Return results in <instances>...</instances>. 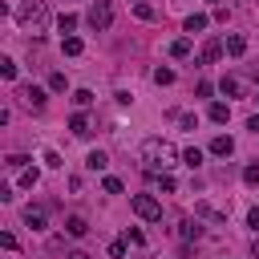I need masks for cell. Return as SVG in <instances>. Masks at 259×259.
Returning <instances> with one entry per match:
<instances>
[{
    "mask_svg": "<svg viewBox=\"0 0 259 259\" xmlns=\"http://www.w3.org/2000/svg\"><path fill=\"white\" fill-rule=\"evenodd\" d=\"M227 117H231V105H223V101H214V105H210V121H219V125H223Z\"/></svg>",
    "mask_w": 259,
    "mask_h": 259,
    "instance_id": "cell-15",
    "label": "cell"
},
{
    "mask_svg": "<svg viewBox=\"0 0 259 259\" xmlns=\"http://www.w3.org/2000/svg\"><path fill=\"white\" fill-rule=\"evenodd\" d=\"M109 255H113V259H121V255H125V239H117V243H109Z\"/></svg>",
    "mask_w": 259,
    "mask_h": 259,
    "instance_id": "cell-30",
    "label": "cell"
},
{
    "mask_svg": "<svg viewBox=\"0 0 259 259\" xmlns=\"http://www.w3.org/2000/svg\"><path fill=\"white\" fill-rule=\"evenodd\" d=\"M57 28H61V32L69 36V32L77 28V16H73V12H61V20H57Z\"/></svg>",
    "mask_w": 259,
    "mask_h": 259,
    "instance_id": "cell-17",
    "label": "cell"
},
{
    "mask_svg": "<svg viewBox=\"0 0 259 259\" xmlns=\"http://www.w3.org/2000/svg\"><path fill=\"white\" fill-rule=\"evenodd\" d=\"M73 105H77V109L93 105V93H89V89H73Z\"/></svg>",
    "mask_w": 259,
    "mask_h": 259,
    "instance_id": "cell-20",
    "label": "cell"
},
{
    "mask_svg": "<svg viewBox=\"0 0 259 259\" xmlns=\"http://www.w3.org/2000/svg\"><path fill=\"white\" fill-rule=\"evenodd\" d=\"M223 49H227V45H223L219 36H210V40L202 45V53H198V61H202V65H210V61H219V57H223Z\"/></svg>",
    "mask_w": 259,
    "mask_h": 259,
    "instance_id": "cell-6",
    "label": "cell"
},
{
    "mask_svg": "<svg viewBox=\"0 0 259 259\" xmlns=\"http://www.w3.org/2000/svg\"><path fill=\"white\" fill-rule=\"evenodd\" d=\"M210 154H214V158H231V154H235V142H231L227 134H219V138L210 142Z\"/></svg>",
    "mask_w": 259,
    "mask_h": 259,
    "instance_id": "cell-8",
    "label": "cell"
},
{
    "mask_svg": "<svg viewBox=\"0 0 259 259\" xmlns=\"http://www.w3.org/2000/svg\"><path fill=\"white\" fill-rule=\"evenodd\" d=\"M85 166H89V170H105V166H109V158H105V150H93V154L85 158Z\"/></svg>",
    "mask_w": 259,
    "mask_h": 259,
    "instance_id": "cell-12",
    "label": "cell"
},
{
    "mask_svg": "<svg viewBox=\"0 0 259 259\" xmlns=\"http://www.w3.org/2000/svg\"><path fill=\"white\" fill-rule=\"evenodd\" d=\"M24 223H28L32 231H45V210H32V206H28V210H24Z\"/></svg>",
    "mask_w": 259,
    "mask_h": 259,
    "instance_id": "cell-13",
    "label": "cell"
},
{
    "mask_svg": "<svg viewBox=\"0 0 259 259\" xmlns=\"http://www.w3.org/2000/svg\"><path fill=\"white\" fill-rule=\"evenodd\" d=\"M170 57H190V40H186V36H178V40L170 45Z\"/></svg>",
    "mask_w": 259,
    "mask_h": 259,
    "instance_id": "cell-19",
    "label": "cell"
},
{
    "mask_svg": "<svg viewBox=\"0 0 259 259\" xmlns=\"http://www.w3.org/2000/svg\"><path fill=\"white\" fill-rule=\"evenodd\" d=\"M85 24H89L93 32H105V28L113 24V4H109V0H93L89 12H85Z\"/></svg>",
    "mask_w": 259,
    "mask_h": 259,
    "instance_id": "cell-3",
    "label": "cell"
},
{
    "mask_svg": "<svg viewBox=\"0 0 259 259\" xmlns=\"http://www.w3.org/2000/svg\"><path fill=\"white\" fill-rule=\"evenodd\" d=\"M154 178H158V186H162V190H174V178H170V174H154Z\"/></svg>",
    "mask_w": 259,
    "mask_h": 259,
    "instance_id": "cell-31",
    "label": "cell"
},
{
    "mask_svg": "<svg viewBox=\"0 0 259 259\" xmlns=\"http://www.w3.org/2000/svg\"><path fill=\"white\" fill-rule=\"evenodd\" d=\"M125 243H134V247H142V243H146V235H142L138 227H130V231H125Z\"/></svg>",
    "mask_w": 259,
    "mask_h": 259,
    "instance_id": "cell-26",
    "label": "cell"
},
{
    "mask_svg": "<svg viewBox=\"0 0 259 259\" xmlns=\"http://www.w3.org/2000/svg\"><path fill=\"white\" fill-rule=\"evenodd\" d=\"M0 73H4V81H16V61L4 57V61H0Z\"/></svg>",
    "mask_w": 259,
    "mask_h": 259,
    "instance_id": "cell-21",
    "label": "cell"
},
{
    "mask_svg": "<svg viewBox=\"0 0 259 259\" xmlns=\"http://www.w3.org/2000/svg\"><path fill=\"white\" fill-rule=\"evenodd\" d=\"M178 235H182V239H198V223H190V219H186V223L178 227Z\"/></svg>",
    "mask_w": 259,
    "mask_h": 259,
    "instance_id": "cell-23",
    "label": "cell"
},
{
    "mask_svg": "<svg viewBox=\"0 0 259 259\" xmlns=\"http://www.w3.org/2000/svg\"><path fill=\"white\" fill-rule=\"evenodd\" d=\"M101 186H105V194H121V182H117V178H105Z\"/></svg>",
    "mask_w": 259,
    "mask_h": 259,
    "instance_id": "cell-29",
    "label": "cell"
},
{
    "mask_svg": "<svg viewBox=\"0 0 259 259\" xmlns=\"http://www.w3.org/2000/svg\"><path fill=\"white\" fill-rule=\"evenodd\" d=\"M182 162H186L190 170H198V166H202V150H194V146H190V150H182Z\"/></svg>",
    "mask_w": 259,
    "mask_h": 259,
    "instance_id": "cell-16",
    "label": "cell"
},
{
    "mask_svg": "<svg viewBox=\"0 0 259 259\" xmlns=\"http://www.w3.org/2000/svg\"><path fill=\"white\" fill-rule=\"evenodd\" d=\"M255 101H259V93H255Z\"/></svg>",
    "mask_w": 259,
    "mask_h": 259,
    "instance_id": "cell-37",
    "label": "cell"
},
{
    "mask_svg": "<svg viewBox=\"0 0 259 259\" xmlns=\"http://www.w3.org/2000/svg\"><path fill=\"white\" fill-rule=\"evenodd\" d=\"M36 178H40L36 170H24V174H20V186H36Z\"/></svg>",
    "mask_w": 259,
    "mask_h": 259,
    "instance_id": "cell-28",
    "label": "cell"
},
{
    "mask_svg": "<svg viewBox=\"0 0 259 259\" xmlns=\"http://www.w3.org/2000/svg\"><path fill=\"white\" fill-rule=\"evenodd\" d=\"M69 130H73L77 138H89V117H85V113H73V117H69Z\"/></svg>",
    "mask_w": 259,
    "mask_h": 259,
    "instance_id": "cell-10",
    "label": "cell"
},
{
    "mask_svg": "<svg viewBox=\"0 0 259 259\" xmlns=\"http://www.w3.org/2000/svg\"><path fill=\"white\" fill-rule=\"evenodd\" d=\"M210 4H219V0H210Z\"/></svg>",
    "mask_w": 259,
    "mask_h": 259,
    "instance_id": "cell-36",
    "label": "cell"
},
{
    "mask_svg": "<svg viewBox=\"0 0 259 259\" xmlns=\"http://www.w3.org/2000/svg\"><path fill=\"white\" fill-rule=\"evenodd\" d=\"M16 20H20L24 28L40 32V28H45V20H49V8H45V0H24V4L16 8Z\"/></svg>",
    "mask_w": 259,
    "mask_h": 259,
    "instance_id": "cell-1",
    "label": "cell"
},
{
    "mask_svg": "<svg viewBox=\"0 0 259 259\" xmlns=\"http://www.w3.org/2000/svg\"><path fill=\"white\" fill-rule=\"evenodd\" d=\"M247 227H251V231H259V210H247Z\"/></svg>",
    "mask_w": 259,
    "mask_h": 259,
    "instance_id": "cell-32",
    "label": "cell"
},
{
    "mask_svg": "<svg viewBox=\"0 0 259 259\" xmlns=\"http://www.w3.org/2000/svg\"><path fill=\"white\" fill-rule=\"evenodd\" d=\"M154 81H158V85H170V81H174V69H154Z\"/></svg>",
    "mask_w": 259,
    "mask_h": 259,
    "instance_id": "cell-24",
    "label": "cell"
},
{
    "mask_svg": "<svg viewBox=\"0 0 259 259\" xmlns=\"http://www.w3.org/2000/svg\"><path fill=\"white\" fill-rule=\"evenodd\" d=\"M247 130H251V134H259V113H255V117L247 121Z\"/></svg>",
    "mask_w": 259,
    "mask_h": 259,
    "instance_id": "cell-34",
    "label": "cell"
},
{
    "mask_svg": "<svg viewBox=\"0 0 259 259\" xmlns=\"http://www.w3.org/2000/svg\"><path fill=\"white\" fill-rule=\"evenodd\" d=\"M251 255H255V259H259V239H255V243H251Z\"/></svg>",
    "mask_w": 259,
    "mask_h": 259,
    "instance_id": "cell-35",
    "label": "cell"
},
{
    "mask_svg": "<svg viewBox=\"0 0 259 259\" xmlns=\"http://www.w3.org/2000/svg\"><path fill=\"white\" fill-rule=\"evenodd\" d=\"M219 89H223V93H231V97H239V93H243V81H239V77H223V81H219Z\"/></svg>",
    "mask_w": 259,
    "mask_h": 259,
    "instance_id": "cell-11",
    "label": "cell"
},
{
    "mask_svg": "<svg viewBox=\"0 0 259 259\" xmlns=\"http://www.w3.org/2000/svg\"><path fill=\"white\" fill-rule=\"evenodd\" d=\"M61 49H65L69 57H77V53H81L85 45H81V36H61Z\"/></svg>",
    "mask_w": 259,
    "mask_h": 259,
    "instance_id": "cell-14",
    "label": "cell"
},
{
    "mask_svg": "<svg viewBox=\"0 0 259 259\" xmlns=\"http://www.w3.org/2000/svg\"><path fill=\"white\" fill-rule=\"evenodd\" d=\"M65 259H93V255H89V251H69Z\"/></svg>",
    "mask_w": 259,
    "mask_h": 259,
    "instance_id": "cell-33",
    "label": "cell"
},
{
    "mask_svg": "<svg viewBox=\"0 0 259 259\" xmlns=\"http://www.w3.org/2000/svg\"><path fill=\"white\" fill-rule=\"evenodd\" d=\"M170 154H174V150H170L162 138H150V142L142 146V162H146V170H150V174H158V166H166L162 158H170Z\"/></svg>",
    "mask_w": 259,
    "mask_h": 259,
    "instance_id": "cell-2",
    "label": "cell"
},
{
    "mask_svg": "<svg viewBox=\"0 0 259 259\" xmlns=\"http://www.w3.org/2000/svg\"><path fill=\"white\" fill-rule=\"evenodd\" d=\"M45 89L40 85H16V105L20 109H45Z\"/></svg>",
    "mask_w": 259,
    "mask_h": 259,
    "instance_id": "cell-4",
    "label": "cell"
},
{
    "mask_svg": "<svg viewBox=\"0 0 259 259\" xmlns=\"http://www.w3.org/2000/svg\"><path fill=\"white\" fill-rule=\"evenodd\" d=\"M223 45H227V53H231V57H243V53H247V36H243V32H231Z\"/></svg>",
    "mask_w": 259,
    "mask_h": 259,
    "instance_id": "cell-9",
    "label": "cell"
},
{
    "mask_svg": "<svg viewBox=\"0 0 259 259\" xmlns=\"http://www.w3.org/2000/svg\"><path fill=\"white\" fill-rule=\"evenodd\" d=\"M130 206H134V214H138V219H150V223H154V219H162V202H158L154 194H134V198H130Z\"/></svg>",
    "mask_w": 259,
    "mask_h": 259,
    "instance_id": "cell-5",
    "label": "cell"
},
{
    "mask_svg": "<svg viewBox=\"0 0 259 259\" xmlns=\"http://www.w3.org/2000/svg\"><path fill=\"white\" fill-rule=\"evenodd\" d=\"M202 28H206V16H202V12L186 16V32H202Z\"/></svg>",
    "mask_w": 259,
    "mask_h": 259,
    "instance_id": "cell-18",
    "label": "cell"
},
{
    "mask_svg": "<svg viewBox=\"0 0 259 259\" xmlns=\"http://www.w3.org/2000/svg\"><path fill=\"white\" fill-rule=\"evenodd\" d=\"M65 235H73V239H85V235H89V223H85L81 214H69V219H65Z\"/></svg>",
    "mask_w": 259,
    "mask_h": 259,
    "instance_id": "cell-7",
    "label": "cell"
},
{
    "mask_svg": "<svg viewBox=\"0 0 259 259\" xmlns=\"http://www.w3.org/2000/svg\"><path fill=\"white\" fill-rule=\"evenodd\" d=\"M49 89H53V93H65V73H53V77H49Z\"/></svg>",
    "mask_w": 259,
    "mask_h": 259,
    "instance_id": "cell-25",
    "label": "cell"
},
{
    "mask_svg": "<svg viewBox=\"0 0 259 259\" xmlns=\"http://www.w3.org/2000/svg\"><path fill=\"white\" fill-rule=\"evenodd\" d=\"M24 162H28V158H24V154H8V158H4V170H20V166H24Z\"/></svg>",
    "mask_w": 259,
    "mask_h": 259,
    "instance_id": "cell-22",
    "label": "cell"
},
{
    "mask_svg": "<svg viewBox=\"0 0 259 259\" xmlns=\"http://www.w3.org/2000/svg\"><path fill=\"white\" fill-rule=\"evenodd\" d=\"M243 182H247V186H259V166H247V170H243Z\"/></svg>",
    "mask_w": 259,
    "mask_h": 259,
    "instance_id": "cell-27",
    "label": "cell"
}]
</instances>
